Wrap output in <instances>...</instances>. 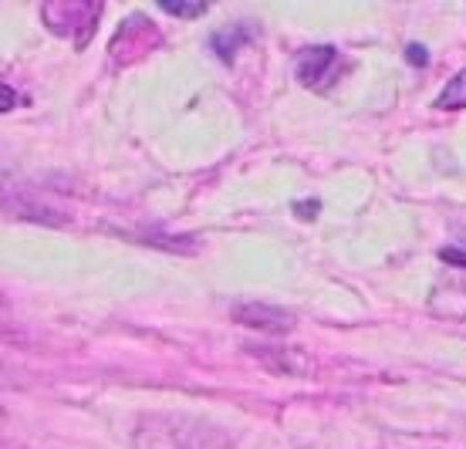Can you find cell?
I'll list each match as a JSON object with an SVG mask.
<instances>
[{
  "instance_id": "cell-1",
  "label": "cell",
  "mask_w": 466,
  "mask_h": 449,
  "mask_svg": "<svg viewBox=\"0 0 466 449\" xmlns=\"http://www.w3.org/2000/svg\"><path fill=\"white\" fill-rule=\"evenodd\" d=\"M298 81L311 92H328L335 81H339L341 71V55L339 47L331 45H318V47H304L298 55Z\"/></svg>"
},
{
  "instance_id": "cell-2",
  "label": "cell",
  "mask_w": 466,
  "mask_h": 449,
  "mask_svg": "<svg viewBox=\"0 0 466 449\" xmlns=\"http://www.w3.org/2000/svg\"><path fill=\"white\" fill-rule=\"evenodd\" d=\"M41 17L61 37H71L82 27L85 41H88L98 17H102V4H47L45 11H41Z\"/></svg>"
},
{
  "instance_id": "cell-3",
  "label": "cell",
  "mask_w": 466,
  "mask_h": 449,
  "mask_svg": "<svg viewBox=\"0 0 466 449\" xmlns=\"http://www.w3.org/2000/svg\"><path fill=\"white\" fill-rule=\"evenodd\" d=\"M233 318L247 328H257V332H270V334H288L294 328L291 311L284 308H274V304H260V301H247V304H237L233 308Z\"/></svg>"
},
{
  "instance_id": "cell-4",
  "label": "cell",
  "mask_w": 466,
  "mask_h": 449,
  "mask_svg": "<svg viewBox=\"0 0 466 449\" xmlns=\"http://www.w3.org/2000/svg\"><path fill=\"white\" fill-rule=\"evenodd\" d=\"M176 426L179 429H169V433H163V429L152 423V433H142V436H152L159 446H152V449H193V443L197 446H207L210 443V436H213V429L210 426H203L199 423V429L197 433H187V419H176Z\"/></svg>"
},
{
  "instance_id": "cell-5",
  "label": "cell",
  "mask_w": 466,
  "mask_h": 449,
  "mask_svg": "<svg viewBox=\"0 0 466 449\" xmlns=\"http://www.w3.org/2000/svg\"><path fill=\"white\" fill-rule=\"evenodd\" d=\"M254 35H257L254 24H227L223 31H217V35L210 37V47L217 51V55H220L223 61H233L240 47L254 41Z\"/></svg>"
},
{
  "instance_id": "cell-6",
  "label": "cell",
  "mask_w": 466,
  "mask_h": 449,
  "mask_svg": "<svg viewBox=\"0 0 466 449\" xmlns=\"http://www.w3.org/2000/svg\"><path fill=\"white\" fill-rule=\"evenodd\" d=\"M436 108H446V112L466 108V68L453 81H446V88L436 95Z\"/></svg>"
},
{
  "instance_id": "cell-7",
  "label": "cell",
  "mask_w": 466,
  "mask_h": 449,
  "mask_svg": "<svg viewBox=\"0 0 466 449\" xmlns=\"http://www.w3.org/2000/svg\"><path fill=\"white\" fill-rule=\"evenodd\" d=\"M14 105H17V92H14L11 85L0 81V112H11Z\"/></svg>"
},
{
  "instance_id": "cell-8",
  "label": "cell",
  "mask_w": 466,
  "mask_h": 449,
  "mask_svg": "<svg viewBox=\"0 0 466 449\" xmlns=\"http://www.w3.org/2000/svg\"><path fill=\"white\" fill-rule=\"evenodd\" d=\"M163 11L179 14V17H197V14H203L207 7H203V4H199V7H183V4H163Z\"/></svg>"
},
{
  "instance_id": "cell-9",
  "label": "cell",
  "mask_w": 466,
  "mask_h": 449,
  "mask_svg": "<svg viewBox=\"0 0 466 449\" xmlns=\"http://www.w3.org/2000/svg\"><path fill=\"white\" fill-rule=\"evenodd\" d=\"M409 61H412V65H426V47H409Z\"/></svg>"
}]
</instances>
